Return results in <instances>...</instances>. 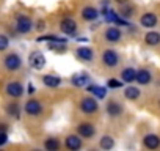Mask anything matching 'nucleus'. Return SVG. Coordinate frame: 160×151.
Wrapping results in <instances>:
<instances>
[{
    "label": "nucleus",
    "mask_w": 160,
    "mask_h": 151,
    "mask_svg": "<svg viewBox=\"0 0 160 151\" xmlns=\"http://www.w3.org/2000/svg\"><path fill=\"white\" fill-rule=\"evenodd\" d=\"M28 65H30L33 69L39 71V69H42L44 65H46V57H44L41 52H32L30 57H28Z\"/></svg>",
    "instance_id": "nucleus-1"
},
{
    "label": "nucleus",
    "mask_w": 160,
    "mask_h": 151,
    "mask_svg": "<svg viewBox=\"0 0 160 151\" xmlns=\"http://www.w3.org/2000/svg\"><path fill=\"white\" fill-rule=\"evenodd\" d=\"M16 30L19 33H28L32 30V21L27 16H19L16 22Z\"/></svg>",
    "instance_id": "nucleus-2"
},
{
    "label": "nucleus",
    "mask_w": 160,
    "mask_h": 151,
    "mask_svg": "<svg viewBox=\"0 0 160 151\" xmlns=\"http://www.w3.org/2000/svg\"><path fill=\"white\" fill-rule=\"evenodd\" d=\"M60 29H61L63 33H66V35H72V33H75V30H77V22H75L74 19H71V18H66V19L61 21Z\"/></svg>",
    "instance_id": "nucleus-3"
},
{
    "label": "nucleus",
    "mask_w": 160,
    "mask_h": 151,
    "mask_svg": "<svg viewBox=\"0 0 160 151\" xmlns=\"http://www.w3.org/2000/svg\"><path fill=\"white\" fill-rule=\"evenodd\" d=\"M19 66H21V58H19V55H16V54L7 55V58H5V68H7L8 71H16V69H19Z\"/></svg>",
    "instance_id": "nucleus-4"
},
{
    "label": "nucleus",
    "mask_w": 160,
    "mask_h": 151,
    "mask_svg": "<svg viewBox=\"0 0 160 151\" xmlns=\"http://www.w3.org/2000/svg\"><path fill=\"white\" fill-rule=\"evenodd\" d=\"M5 90H7V93H8L11 98H19V96L24 93V87H22L19 82H10Z\"/></svg>",
    "instance_id": "nucleus-5"
},
{
    "label": "nucleus",
    "mask_w": 160,
    "mask_h": 151,
    "mask_svg": "<svg viewBox=\"0 0 160 151\" xmlns=\"http://www.w3.org/2000/svg\"><path fill=\"white\" fill-rule=\"evenodd\" d=\"M80 107H82V110L85 113H94L98 110V102L93 98H85L82 101V104H80Z\"/></svg>",
    "instance_id": "nucleus-6"
},
{
    "label": "nucleus",
    "mask_w": 160,
    "mask_h": 151,
    "mask_svg": "<svg viewBox=\"0 0 160 151\" xmlns=\"http://www.w3.org/2000/svg\"><path fill=\"white\" fill-rule=\"evenodd\" d=\"M118 54L115 52V50H112V49H107L105 52H104V63L107 65V66H116L118 65Z\"/></svg>",
    "instance_id": "nucleus-7"
},
{
    "label": "nucleus",
    "mask_w": 160,
    "mask_h": 151,
    "mask_svg": "<svg viewBox=\"0 0 160 151\" xmlns=\"http://www.w3.org/2000/svg\"><path fill=\"white\" fill-rule=\"evenodd\" d=\"M25 112L28 113V115H39L41 113V104H39V101H36V99H30L27 104H25Z\"/></svg>",
    "instance_id": "nucleus-8"
},
{
    "label": "nucleus",
    "mask_w": 160,
    "mask_h": 151,
    "mask_svg": "<svg viewBox=\"0 0 160 151\" xmlns=\"http://www.w3.org/2000/svg\"><path fill=\"white\" fill-rule=\"evenodd\" d=\"M78 134L82 135V137H93L94 135V126L91 123H80L78 124Z\"/></svg>",
    "instance_id": "nucleus-9"
},
{
    "label": "nucleus",
    "mask_w": 160,
    "mask_h": 151,
    "mask_svg": "<svg viewBox=\"0 0 160 151\" xmlns=\"http://www.w3.org/2000/svg\"><path fill=\"white\" fill-rule=\"evenodd\" d=\"M141 25L143 27H146V29H152V27H155V24H157V16L154 14V13H146V14H143L141 16Z\"/></svg>",
    "instance_id": "nucleus-10"
},
{
    "label": "nucleus",
    "mask_w": 160,
    "mask_h": 151,
    "mask_svg": "<svg viewBox=\"0 0 160 151\" xmlns=\"http://www.w3.org/2000/svg\"><path fill=\"white\" fill-rule=\"evenodd\" d=\"M42 82H44V85L49 87V88H57V87L61 84V79L57 77V76L47 74V76H44V77H42Z\"/></svg>",
    "instance_id": "nucleus-11"
},
{
    "label": "nucleus",
    "mask_w": 160,
    "mask_h": 151,
    "mask_svg": "<svg viewBox=\"0 0 160 151\" xmlns=\"http://www.w3.org/2000/svg\"><path fill=\"white\" fill-rule=\"evenodd\" d=\"M105 38H107V41H110V43H116V41H119V38H121V32H119L116 27H110V29H107V32H105Z\"/></svg>",
    "instance_id": "nucleus-12"
},
{
    "label": "nucleus",
    "mask_w": 160,
    "mask_h": 151,
    "mask_svg": "<svg viewBox=\"0 0 160 151\" xmlns=\"http://www.w3.org/2000/svg\"><path fill=\"white\" fill-rule=\"evenodd\" d=\"M144 145H146V148L155 149V148H158V145H160V138H158L157 135H154V134H148V135L144 137Z\"/></svg>",
    "instance_id": "nucleus-13"
},
{
    "label": "nucleus",
    "mask_w": 160,
    "mask_h": 151,
    "mask_svg": "<svg viewBox=\"0 0 160 151\" xmlns=\"http://www.w3.org/2000/svg\"><path fill=\"white\" fill-rule=\"evenodd\" d=\"M66 146H68L69 149H72V151L80 149V146H82V140H80L77 135H69V137L66 138Z\"/></svg>",
    "instance_id": "nucleus-14"
},
{
    "label": "nucleus",
    "mask_w": 160,
    "mask_h": 151,
    "mask_svg": "<svg viewBox=\"0 0 160 151\" xmlns=\"http://www.w3.org/2000/svg\"><path fill=\"white\" fill-rule=\"evenodd\" d=\"M121 77H122V81H124V82H133V81H137V71H135L133 68L122 69Z\"/></svg>",
    "instance_id": "nucleus-15"
},
{
    "label": "nucleus",
    "mask_w": 160,
    "mask_h": 151,
    "mask_svg": "<svg viewBox=\"0 0 160 151\" xmlns=\"http://www.w3.org/2000/svg\"><path fill=\"white\" fill-rule=\"evenodd\" d=\"M82 16H83L85 21H94V19L99 16V13H98V10L93 8V7H85L83 11H82Z\"/></svg>",
    "instance_id": "nucleus-16"
},
{
    "label": "nucleus",
    "mask_w": 160,
    "mask_h": 151,
    "mask_svg": "<svg viewBox=\"0 0 160 151\" xmlns=\"http://www.w3.org/2000/svg\"><path fill=\"white\" fill-rule=\"evenodd\" d=\"M137 81H138V84H141V85L149 84V82H151V72H149L148 69H140V71L137 72Z\"/></svg>",
    "instance_id": "nucleus-17"
},
{
    "label": "nucleus",
    "mask_w": 160,
    "mask_h": 151,
    "mask_svg": "<svg viewBox=\"0 0 160 151\" xmlns=\"http://www.w3.org/2000/svg\"><path fill=\"white\" fill-rule=\"evenodd\" d=\"M72 84L75 85V87H87L88 85V76H85V74H75L74 77H72Z\"/></svg>",
    "instance_id": "nucleus-18"
},
{
    "label": "nucleus",
    "mask_w": 160,
    "mask_h": 151,
    "mask_svg": "<svg viewBox=\"0 0 160 151\" xmlns=\"http://www.w3.org/2000/svg\"><path fill=\"white\" fill-rule=\"evenodd\" d=\"M107 112L112 115V117H119L121 113H122V107L118 104V102H115V101H112L108 106H107Z\"/></svg>",
    "instance_id": "nucleus-19"
},
{
    "label": "nucleus",
    "mask_w": 160,
    "mask_h": 151,
    "mask_svg": "<svg viewBox=\"0 0 160 151\" xmlns=\"http://www.w3.org/2000/svg\"><path fill=\"white\" fill-rule=\"evenodd\" d=\"M77 55L82 58V60H93V49L90 47H78L77 49Z\"/></svg>",
    "instance_id": "nucleus-20"
},
{
    "label": "nucleus",
    "mask_w": 160,
    "mask_h": 151,
    "mask_svg": "<svg viewBox=\"0 0 160 151\" xmlns=\"http://www.w3.org/2000/svg\"><path fill=\"white\" fill-rule=\"evenodd\" d=\"M144 39H146V43H148L149 46H155V44L160 43V33H157V32H149V33H146Z\"/></svg>",
    "instance_id": "nucleus-21"
},
{
    "label": "nucleus",
    "mask_w": 160,
    "mask_h": 151,
    "mask_svg": "<svg viewBox=\"0 0 160 151\" xmlns=\"http://www.w3.org/2000/svg\"><path fill=\"white\" fill-rule=\"evenodd\" d=\"M88 90L96 96V98H105V95H107V88H104V87H98V85H90L88 87Z\"/></svg>",
    "instance_id": "nucleus-22"
},
{
    "label": "nucleus",
    "mask_w": 160,
    "mask_h": 151,
    "mask_svg": "<svg viewBox=\"0 0 160 151\" xmlns=\"http://www.w3.org/2000/svg\"><path fill=\"white\" fill-rule=\"evenodd\" d=\"M124 96H126L127 99H138L140 90H138L137 87H127L126 91H124Z\"/></svg>",
    "instance_id": "nucleus-23"
},
{
    "label": "nucleus",
    "mask_w": 160,
    "mask_h": 151,
    "mask_svg": "<svg viewBox=\"0 0 160 151\" xmlns=\"http://www.w3.org/2000/svg\"><path fill=\"white\" fill-rule=\"evenodd\" d=\"M113 145H115V140H113L110 135H105V137L101 138V148H102V149H112Z\"/></svg>",
    "instance_id": "nucleus-24"
},
{
    "label": "nucleus",
    "mask_w": 160,
    "mask_h": 151,
    "mask_svg": "<svg viewBox=\"0 0 160 151\" xmlns=\"http://www.w3.org/2000/svg\"><path fill=\"white\" fill-rule=\"evenodd\" d=\"M44 145H46V148H47L49 151H57V149L60 148V143H58L57 138H47Z\"/></svg>",
    "instance_id": "nucleus-25"
},
{
    "label": "nucleus",
    "mask_w": 160,
    "mask_h": 151,
    "mask_svg": "<svg viewBox=\"0 0 160 151\" xmlns=\"http://www.w3.org/2000/svg\"><path fill=\"white\" fill-rule=\"evenodd\" d=\"M7 112H8L11 117L19 118V107H18V104H8V106H7Z\"/></svg>",
    "instance_id": "nucleus-26"
},
{
    "label": "nucleus",
    "mask_w": 160,
    "mask_h": 151,
    "mask_svg": "<svg viewBox=\"0 0 160 151\" xmlns=\"http://www.w3.org/2000/svg\"><path fill=\"white\" fill-rule=\"evenodd\" d=\"M104 18H105V21L107 22H116V19H118V16L115 14V11H112V10H105L104 11Z\"/></svg>",
    "instance_id": "nucleus-27"
},
{
    "label": "nucleus",
    "mask_w": 160,
    "mask_h": 151,
    "mask_svg": "<svg viewBox=\"0 0 160 151\" xmlns=\"http://www.w3.org/2000/svg\"><path fill=\"white\" fill-rule=\"evenodd\" d=\"M7 47H8V38L5 35H2L0 36V50H5Z\"/></svg>",
    "instance_id": "nucleus-28"
},
{
    "label": "nucleus",
    "mask_w": 160,
    "mask_h": 151,
    "mask_svg": "<svg viewBox=\"0 0 160 151\" xmlns=\"http://www.w3.org/2000/svg\"><path fill=\"white\" fill-rule=\"evenodd\" d=\"M108 87H110V88H121L122 84H121L119 81H116V79H110V81H108Z\"/></svg>",
    "instance_id": "nucleus-29"
},
{
    "label": "nucleus",
    "mask_w": 160,
    "mask_h": 151,
    "mask_svg": "<svg viewBox=\"0 0 160 151\" xmlns=\"http://www.w3.org/2000/svg\"><path fill=\"white\" fill-rule=\"evenodd\" d=\"M7 138H8V135H7L5 126H3V132H2V137H0V145H5V143H7Z\"/></svg>",
    "instance_id": "nucleus-30"
},
{
    "label": "nucleus",
    "mask_w": 160,
    "mask_h": 151,
    "mask_svg": "<svg viewBox=\"0 0 160 151\" xmlns=\"http://www.w3.org/2000/svg\"><path fill=\"white\" fill-rule=\"evenodd\" d=\"M44 27H46V25H44V21H39V22L36 24V29H38V30H44Z\"/></svg>",
    "instance_id": "nucleus-31"
},
{
    "label": "nucleus",
    "mask_w": 160,
    "mask_h": 151,
    "mask_svg": "<svg viewBox=\"0 0 160 151\" xmlns=\"http://www.w3.org/2000/svg\"><path fill=\"white\" fill-rule=\"evenodd\" d=\"M28 93H35V87H33V84L28 85Z\"/></svg>",
    "instance_id": "nucleus-32"
},
{
    "label": "nucleus",
    "mask_w": 160,
    "mask_h": 151,
    "mask_svg": "<svg viewBox=\"0 0 160 151\" xmlns=\"http://www.w3.org/2000/svg\"><path fill=\"white\" fill-rule=\"evenodd\" d=\"M118 3H124V2H127V0H116Z\"/></svg>",
    "instance_id": "nucleus-33"
}]
</instances>
